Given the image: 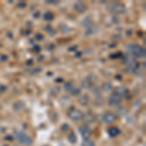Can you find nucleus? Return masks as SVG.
<instances>
[{
    "instance_id": "1",
    "label": "nucleus",
    "mask_w": 146,
    "mask_h": 146,
    "mask_svg": "<svg viewBox=\"0 0 146 146\" xmlns=\"http://www.w3.org/2000/svg\"><path fill=\"white\" fill-rule=\"evenodd\" d=\"M128 50L129 52V54L133 56H135V58H145L146 52L145 49L142 46H139L137 44H131V45H129Z\"/></svg>"
},
{
    "instance_id": "2",
    "label": "nucleus",
    "mask_w": 146,
    "mask_h": 146,
    "mask_svg": "<svg viewBox=\"0 0 146 146\" xmlns=\"http://www.w3.org/2000/svg\"><path fill=\"white\" fill-rule=\"evenodd\" d=\"M15 137L17 138L18 141H20L23 145H25V146H30L32 144V138L30 137L29 135H27V133H23L21 131H15Z\"/></svg>"
},
{
    "instance_id": "3",
    "label": "nucleus",
    "mask_w": 146,
    "mask_h": 146,
    "mask_svg": "<svg viewBox=\"0 0 146 146\" xmlns=\"http://www.w3.org/2000/svg\"><path fill=\"white\" fill-rule=\"evenodd\" d=\"M107 9L109 12L114 14H124L126 12V6L123 3H119V2H112L109 3L107 6Z\"/></svg>"
},
{
    "instance_id": "4",
    "label": "nucleus",
    "mask_w": 146,
    "mask_h": 146,
    "mask_svg": "<svg viewBox=\"0 0 146 146\" xmlns=\"http://www.w3.org/2000/svg\"><path fill=\"white\" fill-rule=\"evenodd\" d=\"M78 129L84 140H89L91 138V136L93 135V131H92V129L89 126L83 125V126L79 127Z\"/></svg>"
},
{
    "instance_id": "5",
    "label": "nucleus",
    "mask_w": 146,
    "mask_h": 146,
    "mask_svg": "<svg viewBox=\"0 0 146 146\" xmlns=\"http://www.w3.org/2000/svg\"><path fill=\"white\" fill-rule=\"evenodd\" d=\"M122 100H123V96L118 95V94H116V93H113L112 95L109 96V98H108V104L113 107L118 106V105H120V103L122 102Z\"/></svg>"
},
{
    "instance_id": "6",
    "label": "nucleus",
    "mask_w": 146,
    "mask_h": 146,
    "mask_svg": "<svg viewBox=\"0 0 146 146\" xmlns=\"http://www.w3.org/2000/svg\"><path fill=\"white\" fill-rule=\"evenodd\" d=\"M83 117L84 114L80 109H73L68 112V118L74 122L80 121L81 119H83Z\"/></svg>"
},
{
    "instance_id": "7",
    "label": "nucleus",
    "mask_w": 146,
    "mask_h": 146,
    "mask_svg": "<svg viewBox=\"0 0 146 146\" xmlns=\"http://www.w3.org/2000/svg\"><path fill=\"white\" fill-rule=\"evenodd\" d=\"M116 120H117V116L112 112H106L102 115V122L105 124L108 125L113 124L116 122Z\"/></svg>"
},
{
    "instance_id": "8",
    "label": "nucleus",
    "mask_w": 146,
    "mask_h": 146,
    "mask_svg": "<svg viewBox=\"0 0 146 146\" xmlns=\"http://www.w3.org/2000/svg\"><path fill=\"white\" fill-rule=\"evenodd\" d=\"M126 64H127V70L129 72H135L138 68V62H135V58H129Z\"/></svg>"
},
{
    "instance_id": "9",
    "label": "nucleus",
    "mask_w": 146,
    "mask_h": 146,
    "mask_svg": "<svg viewBox=\"0 0 146 146\" xmlns=\"http://www.w3.org/2000/svg\"><path fill=\"white\" fill-rule=\"evenodd\" d=\"M74 10L80 14H82V13H85V12L88 10V6H87V4L85 3V2L78 1L74 4Z\"/></svg>"
},
{
    "instance_id": "10",
    "label": "nucleus",
    "mask_w": 146,
    "mask_h": 146,
    "mask_svg": "<svg viewBox=\"0 0 146 146\" xmlns=\"http://www.w3.org/2000/svg\"><path fill=\"white\" fill-rule=\"evenodd\" d=\"M120 133H121V131L116 127H111L108 129V135H109L110 137H117L120 135Z\"/></svg>"
},
{
    "instance_id": "11",
    "label": "nucleus",
    "mask_w": 146,
    "mask_h": 146,
    "mask_svg": "<svg viewBox=\"0 0 146 146\" xmlns=\"http://www.w3.org/2000/svg\"><path fill=\"white\" fill-rule=\"evenodd\" d=\"M89 100H90V98H89L88 95H83L80 96V98L78 100V103L82 106H86V105H88Z\"/></svg>"
},
{
    "instance_id": "12",
    "label": "nucleus",
    "mask_w": 146,
    "mask_h": 146,
    "mask_svg": "<svg viewBox=\"0 0 146 146\" xmlns=\"http://www.w3.org/2000/svg\"><path fill=\"white\" fill-rule=\"evenodd\" d=\"M115 93L123 96H126L127 94H129V90L125 88V87H118V88L115 90Z\"/></svg>"
},
{
    "instance_id": "13",
    "label": "nucleus",
    "mask_w": 146,
    "mask_h": 146,
    "mask_svg": "<svg viewBox=\"0 0 146 146\" xmlns=\"http://www.w3.org/2000/svg\"><path fill=\"white\" fill-rule=\"evenodd\" d=\"M92 84H93V82H92V80L90 78H85L83 81H82L81 86L83 87L84 89H88V88H91Z\"/></svg>"
},
{
    "instance_id": "14",
    "label": "nucleus",
    "mask_w": 146,
    "mask_h": 146,
    "mask_svg": "<svg viewBox=\"0 0 146 146\" xmlns=\"http://www.w3.org/2000/svg\"><path fill=\"white\" fill-rule=\"evenodd\" d=\"M67 139H68V141H69L70 143H76V141H77V136H76V135H75V133H70V135H68V137H67Z\"/></svg>"
},
{
    "instance_id": "15",
    "label": "nucleus",
    "mask_w": 146,
    "mask_h": 146,
    "mask_svg": "<svg viewBox=\"0 0 146 146\" xmlns=\"http://www.w3.org/2000/svg\"><path fill=\"white\" fill-rule=\"evenodd\" d=\"M23 107H25V105H23V103L22 101H17V102L14 104V108H15L16 111H21V110L23 109Z\"/></svg>"
},
{
    "instance_id": "16",
    "label": "nucleus",
    "mask_w": 146,
    "mask_h": 146,
    "mask_svg": "<svg viewBox=\"0 0 146 146\" xmlns=\"http://www.w3.org/2000/svg\"><path fill=\"white\" fill-rule=\"evenodd\" d=\"M43 18L45 21H52L54 19V14L51 13V12H47V13L44 14Z\"/></svg>"
},
{
    "instance_id": "17",
    "label": "nucleus",
    "mask_w": 146,
    "mask_h": 146,
    "mask_svg": "<svg viewBox=\"0 0 146 146\" xmlns=\"http://www.w3.org/2000/svg\"><path fill=\"white\" fill-rule=\"evenodd\" d=\"M70 94H71L72 96H79L80 94H81V90H80L79 88H76V87H73L72 88V90L69 92Z\"/></svg>"
},
{
    "instance_id": "18",
    "label": "nucleus",
    "mask_w": 146,
    "mask_h": 146,
    "mask_svg": "<svg viewBox=\"0 0 146 146\" xmlns=\"http://www.w3.org/2000/svg\"><path fill=\"white\" fill-rule=\"evenodd\" d=\"M96 31V27H94V25H91V27H88V29H87V35H92V34H95Z\"/></svg>"
},
{
    "instance_id": "19",
    "label": "nucleus",
    "mask_w": 146,
    "mask_h": 146,
    "mask_svg": "<svg viewBox=\"0 0 146 146\" xmlns=\"http://www.w3.org/2000/svg\"><path fill=\"white\" fill-rule=\"evenodd\" d=\"M81 146H96V144L94 141L89 139V140H84L83 142H82Z\"/></svg>"
},
{
    "instance_id": "20",
    "label": "nucleus",
    "mask_w": 146,
    "mask_h": 146,
    "mask_svg": "<svg viewBox=\"0 0 146 146\" xmlns=\"http://www.w3.org/2000/svg\"><path fill=\"white\" fill-rule=\"evenodd\" d=\"M102 89H103V90H104L105 92L110 91V90L112 89V84H111V83H105V84H103Z\"/></svg>"
},
{
    "instance_id": "21",
    "label": "nucleus",
    "mask_w": 146,
    "mask_h": 146,
    "mask_svg": "<svg viewBox=\"0 0 146 146\" xmlns=\"http://www.w3.org/2000/svg\"><path fill=\"white\" fill-rule=\"evenodd\" d=\"M73 86H72V83L71 82H67V83L64 84V90L66 92H70L72 90Z\"/></svg>"
},
{
    "instance_id": "22",
    "label": "nucleus",
    "mask_w": 146,
    "mask_h": 146,
    "mask_svg": "<svg viewBox=\"0 0 146 146\" xmlns=\"http://www.w3.org/2000/svg\"><path fill=\"white\" fill-rule=\"evenodd\" d=\"M86 121L88 122V123H92V122H94L95 121V116H94L92 113H89L88 115H87V119H86Z\"/></svg>"
},
{
    "instance_id": "23",
    "label": "nucleus",
    "mask_w": 146,
    "mask_h": 146,
    "mask_svg": "<svg viewBox=\"0 0 146 146\" xmlns=\"http://www.w3.org/2000/svg\"><path fill=\"white\" fill-rule=\"evenodd\" d=\"M92 90H93V92H94L95 94L96 93V96H100V89H98V87L95 86L93 89H92Z\"/></svg>"
},
{
    "instance_id": "24",
    "label": "nucleus",
    "mask_w": 146,
    "mask_h": 146,
    "mask_svg": "<svg viewBox=\"0 0 146 146\" xmlns=\"http://www.w3.org/2000/svg\"><path fill=\"white\" fill-rule=\"evenodd\" d=\"M62 131H67V129H69V126H68L67 124H65V125H62Z\"/></svg>"
},
{
    "instance_id": "25",
    "label": "nucleus",
    "mask_w": 146,
    "mask_h": 146,
    "mask_svg": "<svg viewBox=\"0 0 146 146\" xmlns=\"http://www.w3.org/2000/svg\"><path fill=\"white\" fill-rule=\"evenodd\" d=\"M48 3H51V4H56V3H58V1H55V0H50V1H48Z\"/></svg>"
},
{
    "instance_id": "26",
    "label": "nucleus",
    "mask_w": 146,
    "mask_h": 146,
    "mask_svg": "<svg viewBox=\"0 0 146 146\" xmlns=\"http://www.w3.org/2000/svg\"><path fill=\"white\" fill-rule=\"evenodd\" d=\"M45 146H49V145H45Z\"/></svg>"
},
{
    "instance_id": "27",
    "label": "nucleus",
    "mask_w": 146,
    "mask_h": 146,
    "mask_svg": "<svg viewBox=\"0 0 146 146\" xmlns=\"http://www.w3.org/2000/svg\"><path fill=\"white\" fill-rule=\"evenodd\" d=\"M16 146H17V145H16Z\"/></svg>"
}]
</instances>
